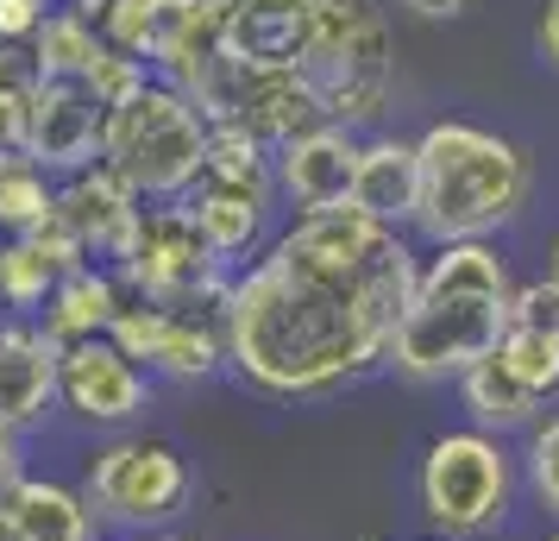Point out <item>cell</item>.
I'll return each instance as SVG.
<instances>
[{"label": "cell", "mask_w": 559, "mask_h": 541, "mask_svg": "<svg viewBox=\"0 0 559 541\" xmlns=\"http://www.w3.org/2000/svg\"><path fill=\"white\" fill-rule=\"evenodd\" d=\"M421 246L358 208L302 214L233 278L227 365L264 397H333L390 365Z\"/></svg>", "instance_id": "obj_1"}, {"label": "cell", "mask_w": 559, "mask_h": 541, "mask_svg": "<svg viewBox=\"0 0 559 541\" xmlns=\"http://www.w3.org/2000/svg\"><path fill=\"white\" fill-rule=\"evenodd\" d=\"M509 303H515V271L497 239L433 246L421 258L415 303L390 340V372L408 385H447V378L459 385L509 334Z\"/></svg>", "instance_id": "obj_2"}, {"label": "cell", "mask_w": 559, "mask_h": 541, "mask_svg": "<svg viewBox=\"0 0 559 541\" xmlns=\"http://www.w3.org/2000/svg\"><path fill=\"white\" fill-rule=\"evenodd\" d=\"M421 145V208L415 239L453 246V239H497L534 202V157L522 139H509L478 120H433L415 132Z\"/></svg>", "instance_id": "obj_3"}, {"label": "cell", "mask_w": 559, "mask_h": 541, "mask_svg": "<svg viewBox=\"0 0 559 541\" xmlns=\"http://www.w3.org/2000/svg\"><path fill=\"white\" fill-rule=\"evenodd\" d=\"M328 107L333 127H378L396 95V38L383 0H321V20L296 63Z\"/></svg>", "instance_id": "obj_4"}, {"label": "cell", "mask_w": 559, "mask_h": 541, "mask_svg": "<svg viewBox=\"0 0 559 541\" xmlns=\"http://www.w3.org/2000/svg\"><path fill=\"white\" fill-rule=\"evenodd\" d=\"M522 454H509L503 435L484 428H440L415 466V504L440 541L497 536L515 510Z\"/></svg>", "instance_id": "obj_5"}, {"label": "cell", "mask_w": 559, "mask_h": 541, "mask_svg": "<svg viewBox=\"0 0 559 541\" xmlns=\"http://www.w3.org/2000/svg\"><path fill=\"white\" fill-rule=\"evenodd\" d=\"M207 114L177 82L157 77L145 95H132L127 107L107 114L102 132V164H114L120 177L145 196V202H182L207 164Z\"/></svg>", "instance_id": "obj_6"}, {"label": "cell", "mask_w": 559, "mask_h": 541, "mask_svg": "<svg viewBox=\"0 0 559 541\" xmlns=\"http://www.w3.org/2000/svg\"><path fill=\"white\" fill-rule=\"evenodd\" d=\"M82 497L95 504V516H102L107 529H120V536H157V529H177V516L189 510L195 472H189V460L170 440L120 435L88 460Z\"/></svg>", "instance_id": "obj_7"}, {"label": "cell", "mask_w": 559, "mask_h": 541, "mask_svg": "<svg viewBox=\"0 0 559 541\" xmlns=\"http://www.w3.org/2000/svg\"><path fill=\"white\" fill-rule=\"evenodd\" d=\"M233 264L207 252L195 214L182 202H152L145 221H139V239H132V258L120 264V284L139 303H157V309H195V303H227L233 290Z\"/></svg>", "instance_id": "obj_8"}, {"label": "cell", "mask_w": 559, "mask_h": 541, "mask_svg": "<svg viewBox=\"0 0 559 541\" xmlns=\"http://www.w3.org/2000/svg\"><path fill=\"white\" fill-rule=\"evenodd\" d=\"M233 296V290H227ZM107 340L139 360L164 385H207L227 365V303H195V309H157L127 296V309L114 315Z\"/></svg>", "instance_id": "obj_9"}, {"label": "cell", "mask_w": 559, "mask_h": 541, "mask_svg": "<svg viewBox=\"0 0 559 541\" xmlns=\"http://www.w3.org/2000/svg\"><path fill=\"white\" fill-rule=\"evenodd\" d=\"M157 378L139 360H127L114 340H76L63 346V378H57V403L95 428H127L152 410Z\"/></svg>", "instance_id": "obj_10"}, {"label": "cell", "mask_w": 559, "mask_h": 541, "mask_svg": "<svg viewBox=\"0 0 559 541\" xmlns=\"http://www.w3.org/2000/svg\"><path fill=\"white\" fill-rule=\"evenodd\" d=\"M145 208L152 202H145L114 164H95V170H82V177L57 183V214H63V227L82 239L88 264H107V271H120L132 258V239H139Z\"/></svg>", "instance_id": "obj_11"}, {"label": "cell", "mask_w": 559, "mask_h": 541, "mask_svg": "<svg viewBox=\"0 0 559 541\" xmlns=\"http://www.w3.org/2000/svg\"><path fill=\"white\" fill-rule=\"evenodd\" d=\"M358 152H365V132L333 127V120L302 132V139H289V145H277V196L289 208V221L353 208Z\"/></svg>", "instance_id": "obj_12"}, {"label": "cell", "mask_w": 559, "mask_h": 541, "mask_svg": "<svg viewBox=\"0 0 559 541\" xmlns=\"http://www.w3.org/2000/svg\"><path fill=\"white\" fill-rule=\"evenodd\" d=\"M102 132L107 114L95 107V95L82 82H45L32 95V132H26V157L38 170H51L57 183L82 177L102 164Z\"/></svg>", "instance_id": "obj_13"}, {"label": "cell", "mask_w": 559, "mask_h": 541, "mask_svg": "<svg viewBox=\"0 0 559 541\" xmlns=\"http://www.w3.org/2000/svg\"><path fill=\"white\" fill-rule=\"evenodd\" d=\"M221 45L246 70H296L314 38L321 0H214Z\"/></svg>", "instance_id": "obj_14"}, {"label": "cell", "mask_w": 559, "mask_h": 541, "mask_svg": "<svg viewBox=\"0 0 559 541\" xmlns=\"http://www.w3.org/2000/svg\"><path fill=\"white\" fill-rule=\"evenodd\" d=\"M63 378V346H57L32 315L0 321V428H32L57 403Z\"/></svg>", "instance_id": "obj_15"}, {"label": "cell", "mask_w": 559, "mask_h": 541, "mask_svg": "<svg viewBox=\"0 0 559 541\" xmlns=\"http://www.w3.org/2000/svg\"><path fill=\"white\" fill-rule=\"evenodd\" d=\"M233 120L258 132L271 152L302 139V132L328 127V107L314 95V82L302 70H246L239 63V89H233Z\"/></svg>", "instance_id": "obj_16"}, {"label": "cell", "mask_w": 559, "mask_h": 541, "mask_svg": "<svg viewBox=\"0 0 559 541\" xmlns=\"http://www.w3.org/2000/svg\"><path fill=\"white\" fill-rule=\"evenodd\" d=\"M182 208L195 214V227H202L207 252L221 258V264H233V271H246L277 233H271V221H277V196H252V189H227V183H195L189 196H182Z\"/></svg>", "instance_id": "obj_17"}, {"label": "cell", "mask_w": 559, "mask_h": 541, "mask_svg": "<svg viewBox=\"0 0 559 541\" xmlns=\"http://www.w3.org/2000/svg\"><path fill=\"white\" fill-rule=\"evenodd\" d=\"M353 208L383 221V227H415V208H421V145L403 139V132H365Z\"/></svg>", "instance_id": "obj_18"}, {"label": "cell", "mask_w": 559, "mask_h": 541, "mask_svg": "<svg viewBox=\"0 0 559 541\" xmlns=\"http://www.w3.org/2000/svg\"><path fill=\"white\" fill-rule=\"evenodd\" d=\"M120 309H127L120 271L82 264V271H63V278H57L51 303H45V315H38V328H45L57 346H76V340H102Z\"/></svg>", "instance_id": "obj_19"}, {"label": "cell", "mask_w": 559, "mask_h": 541, "mask_svg": "<svg viewBox=\"0 0 559 541\" xmlns=\"http://www.w3.org/2000/svg\"><path fill=\"white\" fill-rule=\"evenodd\" d=\"M0 497H7V510H13L26 541H95V522H102L82 491L57 485V479H38V472H26L20 485H7Z\"/></svg>", "instance_id": "obj_20"}, {"label": "cell", "mask_w": 559, "mask_h": 541, "mask_svg": "<svg viewBox=\"0 0 559 541\" xmlns=\"http://www.w3.org/2000/svg\"><path fill=\"white\" fill-rule=\"evenodd\" d=\"M459 403L472 410V428H484V435H528L534 422H540V397H528V390L515 385L503 372V360L490 353V360H478L465 378H459Z\"/></svg>", "instance_id": "obj_21"}, {"label": "cell", "mask_w": 559, "mask_h": 541, "mask_svg": "<svg viewBox=\"0 0 559 541\" xmlns=\"http://www.w3.org/2000/svg\"><path fill=\"white\" fill-rule=\"evenodd\" d=\"M202 183H227V189H252V196H277V152L246 132L239 120H221L207 132V164H202ZM283 202V196H277Z\"/></svg>", "instance_id": "obj_22"}, {"label": "cell", "mask_w": 559, "mask_h": 541, "mask_svg": "<svg viewBox=\"0 0 559 541\" xmlns=\"http://www.w3.org/2000/svg\"><path fill=\"white\" fill-rule=\"evenodd\" d=\"M107 51V38L95 20H82L76 7H51L45 13V26L32 38V57H38V70L45 82H82L95 70V57Z\"/></svg>", "instance_id": "obj_23"}, {"label": "cell", "mask_w": 559, "mask_h": 541, "mask_svg": "<svg viewBox=\"0 0 559 541\" xmlns=\"http://www.w3.org/2000/svg\"><path fill=\"white\" fill-rule=\"evenodd\" d=\"M57 214V177L26 152H0V239H26Z\"/></svg>", "instance_id": "obj_24"}, {"label": "cell", "mask_w": 559, "mask_h": 541, "mask_svg": "<svg viewBox=\"0 0 559 541\" xmlns=\"http://www.w3.org/2000/svg\"><path fill=\"white\" fill-rule=\"evenodd\" d=\"M57 258L38 239H0V309L13 315H45L57 290Z\"/></svg>", "instance_id": "obj_25"}, {"label": "cell", "mask_w": 559, "mask_h": 541, "mask_svg": "<svg viewBox=\"0 0 559 541\" xmlns=\"http://www.w3.org/2000/svg\"><path fill=\"white\" fill-rule=\"evenodd\" d=\"M497 360L515 385L528 390V397H559V334H540V328H515L509 321V334L497 340Z\"/></svg>", "instance_id": "obj_26"}, {"label": "cell", "mask_w": 559, "mask_h": 541, "mask_svg": "<svg viewBox=\"0 0 559 541\" xmlns=\"http://www.w3.org/2000/svg\"><path fill=\"white\" fill-rule=\"evenodd\" d=\"M522 479H528L534 504L554 516V529H559V415H540L522 435Z\"/></svg>", "instance_id": "obj_27"}, {"label": "cell", "mask_w": 559, "mask_h": 541, "mask_svg": "<svg viewBox=\"0 0 559 541\" xmlns=\"http://www.w3.org/2000/svg\"><path fill=\"white\" fill-rule=\"evenodd\" d=\"M152 82H157L152 63H139V57H127V51H114V45H107V51L95 57V70L82 77V89L95 95V107H102V114H114V107H127L132 95H145Z\"/></svg>", "instance_id": "obj_28"}, {"label": "cell", "mask_w": 559, "mask_h": 541, "mask_svg": "<svg viewBox=\"0 0 559 541\" xmlns=\"http://www.w3.org/2000/svg\"><path fill=\"white\" fill-rule=\"evenodd\" d=\"M509 321H515V328H540V334H559V284H554V278H534V284H515Z\"/></svg>", "instance_id": "obj_29"}, {"label": "cell", "mask_w": 559, "mask_h": 541, "mask_svg": "<svg viewBox=\"0 0 559 541\" xmlns=\"http://www.w3.org/2000/svg\"><path fill=\"white\" fill-rule=\"evenodd\" d=\"M45 89V70L32 45H0V95H38Z\"/></svg>", "instance_id": "obj_30"}, {"label": "cell", "mask_w": 559, "mask_h": 541, "mask_svg": "<svg viewBox=\"0 0 559 541\" xmlns=\"http://www.w3.org/2000/svg\"><path fill=\"white\" fill-rule=\"evenodd\" d=\"M51 0H0V45H32Z\"/></svg>", "instance_id": "obj_31"}, {"label": "cell", "mask_w": 559, "mask_h": 541, "mask_svg": "<svg viewBox=\"0 0 559 541\" xmlns=\"http://www.w3.org/2000/svg\"><path fill=\"white\" fill-rule=\"evenodd\" d=\"M32 95H0V152H26Z\"/></svg>", "instance_id": "obj_32"}, {"label": "cell", "mask_w": 559, "mask_h": 541, "mask_svg": "<svg viewBox=\"0 0 559 541\" xmlns=\"http://www.w3.org/2000/svg\"><path fill=\"white\" fill-rule=\"evenodd\" d=\"M534 51L559 77V0H540V13H534Z\"/></svg>", "instance_id": "obj_33"}, {"label": "cell", "mask_w": 559, "mask_h": 541, "mask_svg": "<svg viewBox=\"0 0 559 541\" xmlns=\"http://www.w3.org/2000/svg\"><path fill=\"white\" fill-rule=\"evenodd\" d=\"M408 20H428V26H440V20H459V13H472V0H396Z\"/></svg>", "instance_id": "obj_34"}, {"label": "cell", "mask_w": 559, "mask_h": 541, "mask_svg": "<svg viewBox=\"0 0 559 541\" xmlns=\"http://www.w3.org/2000/svg\"><path fill=\"white\" fill-rule=\"evenodd\" d=\"M0 541H26L20 536V522H13V510H7V497H0Z\"/></svg>", "instance_id": "obj_35"}, {"label": "cell", "mask_w": 559, "mask_h": 541, "mask_svg": "<svg viewBox=\"0 0 559 541\" xmlns=\"http://www.w3.org/2000/svg\"><path fill=\"white\" fill-rule=\"evenodd\" d=\"M114 541H195V536H182V529H157V536H114Z\"/></svg>", "instance_id": "obj_36"}, {"label": "cell", "mask_w": 559, "mask_h": 541, "mask_svg": "<svg viewBox=\"0 0 559 541\" xmlns=\"http://www.w3.org/2000/svg\"><path fill=\"white\" fill-rule=\"evenodd\" d=\"M547 278L559 284V233H554V252H547Z\"/></svg>", "instance_id": "obj_37"}, {"label": "cell", "mask_w": 559, "mask_h": 541, "mask_svg": "<svg viewBox=\"0 0 559 541\" xmlns=\"http://www.w3.org/2000/svg\"><path fill=\"white\" fill-rule=\"evenodd\" d=\"M403 541H440V536H403Z\"/></svg>", "instance_id": "obj_38"}, {"label": "cell", "mask_w": 559, "mask_h": 541, "mask_svg": "<svg viewBox=\"0 0 559 541\" xmlns=\"http://www.w3.org/2000/svg\"><path fill=\"white\" fill-rule=\"evenodd\" d=\"M547 541H559V529H554V536H547Z\"/></svg>", "instance_id": "obj_39"}, {"label": "cell", "mask_w": 559, "mask_h": 541, "mask_svg": "<svg viewBox=\"0 0 559 541\" xmlns=\"http://www.w3.org/2000/svg\"><path fill=\"white\" fill-rule=\"evenodd\" d=\"M51 7H57V0H51Z\"/></svg>", "instance_id": "obj_40"}]
</instances>
